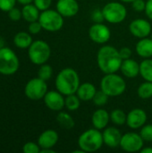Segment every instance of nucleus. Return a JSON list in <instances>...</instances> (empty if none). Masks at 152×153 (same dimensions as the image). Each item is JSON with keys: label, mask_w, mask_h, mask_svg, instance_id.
I'll return each instance as SVG.
<instances>
[{"label": "nucleus", "mask_w": 152, "mask_h": 153, "mask_svg": "<svg viewBox=\"0 0 152 153\" xmlns=\"http://www.w3.org/2000/svg\"><path fill=\"white\" fill-rule=\"evenodd\" d=\"M42 26L40 24L39 22L38 21H35V22H30V25H29V31L31 33V34H38L40 30H41Z\"/></svg>", "instance_id": "obj_37"}, {"label": "nucleus", "mask_w": 152, "mask_h": 153, "mask_svg": "<svg viewBox=\"0 0 152 153\" xmlns=\"http://www.w3.org/2000/svg\"><path fill=\"white\" fill-rule=\"evenodd\" d=\"M103 144L102 133L97 128H90L84 131L78 138V146L84 152H97Z\"/></svg>", "instance_id": "obj_3"}, {"label": "nucleus", "mask_w": 152, "mask_h": 153, "mask_svg": "<svg viewBox=\"0 0 152 153\" xmlns=\"http://www.w3.org/2000/svg\"><path fill=\"white\" fill-rule=\"evenodd\" d=\"M98 66L105 74L116 73L120 70L123 59L117 50L113 46H103L99 49L97 55Z\"/></svg>", "instance_id": "obj_1"}, {"label": "nucleus", "mask_w": 152, "mask_h": 153, "mask_svg": "<svg viewBox=\"0 0 152 153\" xmlns=\"http://www.w3.org/2000/svg\"><path fill=\"white\" fill-rule=\"evenodd\" d=\"M38 74L40 79H42L44 81H47L51 78V76L53 74V69L49 65L43 64V65H41Z\"/></svg>", "instance_id": "obj_30"}, {"label": "nucleus", "mask_w": 152, "mask_h": 153, "mask_svg": "<svg viewBox=\"0 0 152 153\" xmlns=\"http://www.w3.org/2000/svg\"><path fill=\"white\" fill-rule=\"evenodd\" d=\"M46 106L53 111H61L65 107V99L58 91H51L46 93L44 97Z\"/></svg>", "instance_id": "obj_13"}, {"label": "nucleus", "mask_w": 152, "mask_h": 153, "mask_svg": "<svg viewBox=\"0 0 152 153\" xmlns=\"http://www.w3.org/2000/svg\"><path fill=\"white\" fill-rule=\"evenodd\" d=\"M110 121V114L106 110L99 108L96 110L91 117V123L94 128L102 130L107 127Z\"/></svg>", "instance_id": "obj_18"}, {"label": "nucleus", "mask_w": 152, "mask_h": 153, "mask_svg": "<svg viewBox=\"0 0 152 153\" xmlns=\"http://www.w3.org/2000/svg\"><path fill=\"white\" fill-rule=\"evenodd\" d=\"M39 22L47 31H57L64 25V17L56 10H45L39 15Z\"/></svg>", "instance_id": "obj_7"}, {"label": "nucleus", "mask_w": 152, "mask_h": 153, "mask_svg": "<svg viewBox=\"0 0 152 153\" xmlns=\"http://www.w3.org/2000/svg\"><path fill=\"white\" fill-rule=\"evenodd\" d=\"M141 136L144 142H152V125H146L142 127Z\"/></svg>", "instance_id": "obj_31"}, {"label": "nucleus", "mask_w": 152, "mask_h": 153, "mask_svg": "<svg viewBox=\"0 0 152 153\" xmlns=\"http://www.w3.org/2000/svg\"><path fill=\"white\" fill-rule=\"evenodd\" d=\"M91 20L95 22V23H100L102 22L103 21H105V18H104V15H103V12H102V9H99V8H97L95 10L92 11L91 13Z\"/></svg>", "instance_id": "obj_33"}, {"label": "nucleus", "mask_w": 152, "mask_h": 153, "mask_svg": "<svg viewBox=\"0 0 152 153\" xmlns=\"http://www.w3.org/2000/svg\"><path fill=\"white\" fill-rule=\"evenodd\" d=\"M22 152L24 153H39L40 152V147L34 143H27L24 144Z\"/></svg>", "instance_id": "obj_32"}, {"label": "nucleus", "mask_w": 152, "mask_h": 153, "mask_svg": "<svg viewBox=\"0 0 152 153\" xmlns=\"http://www.w3.org/2000/svg\"><path fill=\"white\" fill-rule=\"evenodd\" d=\"M81 106V100L76 93L67 95L65 98V107L70 111L77 110Z\"/></svg>", "instance_id": "obj_28"}, {"label": "nucleus", "mask_w": 152, "mask_h": 153, "mask_svg": "<svg viewBox=\"0 0 152 153\" xmlns=\"http://www.w3.org/2000/svg\"><path fill=\"white\" fill-rule=\"evenodd\" d=\"M96 91H97L96 87L92 83L84 82L82 84H80L76 91V94L80 98L81 100L89 101V100H92Z\"/></svg>", "instance_id": "obj_21"}, {"label": "nucleus", "mask_w": 152, "mask_h": 153, "mask_svg": "<svg viewBox=\"0 0 152 153\" xmlns=\"http://www.w3.org/2000/svg\"><path fill=\"white\" fill-rule=\"evenodd\" d=\"M22 17L25 21L29 22H32L35 21H39V10L38 9V7L34 4H24L22 10Z\"/></svg>", "instance_id": "obj_22"}, {"label": "nucleus", "mask_w": 152, "mask_h": 153, "mask_svg": "<svg viewBox=\"0 0 152 153\" xmlns=\"http://www.w3.org/2000/svg\"><path fill=\"white\" fill-rule=\"evenodd\" d=\"M140 74L145 81L152 82V59L145 58L140 64Z\"/></svg>", "instance_id": "obj_24"}, {"label": "nucleus", "mask_w": 152, "mask_h": 153, "mask_svg": "<svg viewBox=\"0 0 152 153\" xmlns=\"http://www.w3.org/2000/svg\"><path fill=\"white\" fill-rule=\"evenodd\" d=\"M144 140L141 136V134L133 132H130L125 134L122 136L120 147L122 150L127 152H141L143 148Z\"/></svg>", "instance_id": "obj_10"}, {"label": "nucleus", "mask_w": 152, "mask_h": 153, "mask_svg": "<svg viewBox=\"0 0 152 153\" xmlns=\"http://www.w3.org/2000/svg\"><path fill=\"white\" fill-rule=\"evenodd\" d=\"M119 54L122 57L123 60H125V59H128V58H131V56H132V50L127 48V47H125V48H122L120 50H119Z\"/></svg>", "instance_id": "obj_39"}, {"label": "nucleus", "mask_w": 152, "mask_h": 153, "mask_svg": "<svg viewBox=\"0 0 152 153\" xmlns=\"http://www.w3.org/2000/svg\"><path fill=\"white\" fill-rule=\"evenodd\" d=\"M47 92V85L46 83V81L40 79L39 77L31 79L25 86V94L29 99L32 100L44 99Z\"/></svg>", "instance_id": "obj_9"}, {"label": "nucleus", "mask_w": 152, "mask_h": 153, "mask_svg": "<svg viewBox=\"0 0 152 153\" xmlns=\"http://www.w3.org/2000/svg\"><path fill=\"white\" fill-rule=\"evenodd\" d=\"M17 1L19 3H21L22 4H30L34 0H17Z\"/></svg>", "instance_id": "obj_43"}, {"label": "nucleus", "mask_w": 152, "mask_h": 153, "mask_svg": "<svg viewBox=\"0 0 152 153\" xmlns=\"http://www.w3.org/2000/svg\"><path fill=\"white\" fill-rule=\"evenodd\" d=\"M8 14H9V17H10V19H11L12 21H19V20L22 17V12H21L19 9L15 8V7L12 8V9L8 12Z\"/></svg>", "instance_id": "obj_38"}, {"label": "nucleus", "mask_w": 152, "mask_h": 153, "mask_svg": "<svg viewBox=\"0 0 152 153\" xmlns=\"http://www.w3.org/2000/svg\"><path fill=\"white\" fill-rule=\"evenodd\" d=\"M120 70L125 76L128 78H134L140 74V64L133 59L128 58L123 60Z\"/></svg>", "instance_id": "obj_19"}, {"label": "nucleus", "mask_w": 152, "mask_h": 153, "mask_svg": "<svg viewBox=\"0 0 152 153\" xmlns=\"http://www.w3.org/2000/svg\"><path fill=\"white\" fill-rule=\"evenodd\" d=\"M108 98L109 96L104 92L101 89L99 91H97L93 99H92V101L93 103L96 105V106H99V107H102V106H105L108 100Z\"/></svg>", "instance_id": "obj_29"}, {"label": "nucleus", "mask_w": 152, "mask_h": 153, "mask_svg": "<svg viewBox=\"0 0 152 153\" xmlns=\"http://www.w3.org/2000/svg\"><path fill=\"white\" fill-rule=\"evenodd\" d=\"M133 5V9L135 12L141 13L145 11V7H146V2L144 0H134L132 3Z\"/></svg>", "instance_id": "obj_36"}, {"label": "nucleus", "mask_w": 152, "mask_h": 153, "mask_svg": "<svg viewBox=\"0 0 152 153\" xmlns=\"http://www.w3.org/2000/svg\"><path fill=\"white\" fill-rule=\"evenodd\" d=\"M127 115L120 108L114 109L110 114V120L116 126H124L126 124Z\"/></svg>", "instance_id": "obj_26"}, {"label": "nucleus", "mask_w": 152, "mask_h": 153, "mask_svg": "<svg viewBox=\"0 0 152 153\" xmlns=\"http://www.w3.org/2000/svg\"><path fill=\"white\" fill-rule=\"evenodd\" d=\"M102 135H103L104 143L109 148L115 149L120 147V143L123 135L121 134V132L117 128L114 126L108 127L104 130Z\"/></svg>", "instance_id": "obj_16"}, {"label": "nucleus", "mask_w": 152, "mask_h": 153, "mask_svg": "<svg viewBox=\"0 0 152 153\" xmlns=\"http://www.w3.org/2000/svg\"><path fill=\"white\" fill-rule=\"evenodd\" d=\"M137 54L143 58H151L152 56V39L151 38L141 39L136 44Z\"/></svg>", "instance_id": "obj_20"}, {"label": "nucleus", "mask_w": 152, "mask_h": 153, "mask_svg": "<svg viewBox=\"0 0 152 153\" xmlns=\"http://www.w3.org/2000/svg\"><path fill=\"white\" fill-rule=\"evenodd\" d=\"M142 153H152V148L151 147H146V148H142L141 150Z\"/></svg>", "instance_id": "obj_41"}, {"label": "nucleus", "mask_w": 152, "mask_h": 153, "mask_svg": "<svg viewBox=\"0 0 152 153\" xmlns=\"http://www.w3.org/2000/svg\"><path fill=\"white\" fill-rule=\"evenodd\" d=\"M16 0H0V9L4 12H9L14 7Z\"/></svg>", "instance_id": "obj_35"}, {"label": "nucleus", "mask_w": 152, "mask_h": 153, "mask_svg": "<svg viewBox=\"0 0 152 153\" xmlns=\"http://www.w3.org/2000/svg\"><path fill=\"white\" fill-rule=\"evenodd\" d=\"M14 45L19 48H27L32 43V39L30 35L27 32H19L14 36L13 39Z\"/></svg>", "instance_id": "obj_23"}, {"label": "nucleus", "mask_w": 152, "mask_h": 153, "mask_svg": "<svg viewBox=\"0 0 152 153\" xmlns=\"http://www.w3.org/2000/svg\"><path fill=\"white\" fill-rule=\"evenodd\" d=\"M56 121L60 125V126L65 129H72L75 125L74 120L73 119L71 115L64 111H60L58 113V115L56 116Z\"/></svg>", "instance_id": "obj_25"}, {"label": "nucleus", "mask_w": 152, "mask_h": 153, "mask_svg": "<svg viewBox=\"0 0 152 153\" xmlns=\"http://www.w3.org/2000/svg\"><path fill=\"white\" fill-rule=\"evenodd\" d=\"M80 6L76 0H58L56 11L63 17H73L79 12Z\"/></svg>", "instance_id": "obj_15"}, {"label": "nucleus", "mask_w": 152, "mask_h": 153, "mask_svg": "<svg viewBox=\"0 0 152 153\" xmlns=\"http://www.w3.org/2000/svg\"><path fill=\"white\" fill-rule=\"evenodd\" d=\"M145 13L149 19L152 21V0H148L146 2V7H145Z\"/></svg>", "instance_id": "obj_40"}, {"label": "nucleus", "mask_w": 152, "mask_h": 153, "mask_svg": "<svg viewBox=\"0 0 152 153\" xmlns=\"http://www.w3.org/2000/svg\"><path fill=\"white\" fill-rule=\"evenodd\" d=\"M120 1L123 3H133L134 0H120Z\"/></svg>", "instance_id": "obj_44"}, {"label": "nucleus", "mask_w": 152, "mask_h": 153, "mask_svg": "<svg viewBox=\"0 0 152 153\" xmlns=\"http://www.w3.org/2000/svg\"><path fill=\"white\" fill-rule=\"evenodd\" d=\"M151 39H152V32H151Z\"/></svg>", "instance_id": "obj_45"}, {"label": "nucleus", "mask_w": 152, "mask_h": 153, "mask_svg": "<svg viewBox=\"0 0 152 153\" xmlns=\"http://www.w3.org/2000/svg\"><path fill=\"white\" fill-rule=\"evenodd\" d=\"M147 121V114L142 108H133L127 114L126 125L131 129L142 127Z\"/></svg>", "instance_id": "obj_14"}, {"label": "nucleus", "mask_w": 152, "mask_h": 153, "mask_svg": "<svg viewBox=\"0 0 152 153\" xmlns=\"http://www.w3.org/2000/svg\"><path fill=\"white\" fill-rule=\"evenodd\" d=\"M52 4V0H34V4L40 11H45L49 9Z\"/></svg>", "instance_id": "obj_34"}, {"label": "nucleus", "mask_w": 152, "mask_h": 153, "mask_svg": "<svg viewBox=\"0 0 152 153\" xmlns=\"http://www.w3.org/2000/svg\"><path fill=\"white\" fill-rule=\"evenodd\" d=\"M79 86V74L74 69L71 67H66L61 70L56 78V88L65 96L76 93Z\"/></svg>", "instance_id": "obj_2"}, {"label": "nucleus", "mask_w": 152, "mask_h": 153, "mask_svg": "<svg viewBox=\"0 0 152 153\" xmlns=\"http://www.w3.org/2000/svg\"><path fill=\"white\" fill-rule=\"evenodd\" d=\"M89 36L90 39L95 43L105 44L110 39L111 31L110 29L102 22L95 23L90 26L89 30Z\"/></svg>", "instance_id": "obj_11"}, {"label": "nucleus", "mask_w": 152, "mask_h": 153, "mask_svg": "<svg viewBox=\"0 0 152 153\" xmlns=\"http://www.w3.org/2000/svg\"><path fill=\"white\" fill-rule=\"evenodd\" d=\"M29 57L35 65H43L50 57L51 49L49 45L43 40H36L29 47Z\"/></svg>", "instance_id": "obj_5"}, {"label": "nucleus", "mask_w": 152, "mask_h": 153, "mask_svg": "<svg viewBox=\"0 0 152 153\" xmlns=\"http://www.w3.org/2000/svg\"><path fill=\"white\" fill-rule=\"evenodd\" d=\"M138 96L142 100H148L152 97V82H144L142 83L137 90Z\"/></svg>", "instance_id": "obj_27"}, {"label": "nucleus", "mask_w": 152, "mask_h": 153, "mask_svg": "<svg viewBox=\"0 0 152 153\" xmlns=\"http://www.w3.org/2000/svg\"><path fill=\"white\" fill-rule=\"evenodd\" d=\"M19 68V59L15 53L8 48H0V74L10 75L17 72Z\"/></svg>", "instance_id": "obj_6"}, {"label": "nucleus", "mask_w": 152, "mask_h": 153, "mask_svg": "<svg viewBox=\"0 0 152 153\" xmlns=\"http://www.w3.org/2000/svg\"><path fill=\"white\" fill-rule=\"evenodd\" d=\"M58 142V134L52 129L44 131L39 137L38 144L41 149H51Z\"/></svg>", "instance_id": "obj_17"}, {"label": "nucleus", "mask_w": 152, "mask_h": 153, "mask_svg": "<svg viewBox=\"0 0 152 153\" xmlns=\"http://www.w3.org/2000/svg\"><path fill=\"white\" fill-rule=\"evenodd\" d=\"M129 30L134 37L143 39L151 33V24L147 20L136 19L130 23Z\"/></svg>", "instance_id": "obj_12"}, {"label": "nucleus", "mask_w": 152, "mask_h": 153, "mask_svg": "<svg viewBox=\"0 0 152 153\" xmlns=\"http://www.w3.org/2000/svg\"><path fill=\"white\" fill-rule=\"evenodd\" d=\"M100 89L109 97H117L125 91L126 83L123 77L116 73L107 74L101 79Z\"/></svg>", "instance_id": "obj_4"}, {"label": "nucleus", "mask_w": 152, "mask_h": 153, "mask_svg": "<svg viewBox=\"0 0 152 153\" xmlns=\"http://www.w3.org/2000/svg\"><path fill=\"white\" fill-rule=\"evenodd\" d=\"M40 153H56V151L51 149H41L40 150Z\"/></svg>", "instance_id": "obj_42"}, {"label": "nucleus", "mask_w": 152, "mask_h": 153, "mask_svg": "<svg viewBox=\"0 0 152 153\" xmlns=\"http://www.w3.org/2000/svg\"><path fill=\"white\" fill-rule=\"evenodd\" d=\"M105 21L109 23H120L124 22L127 16V10L125 6L118 2L108 3L102 8Z\"/></svg>", "instance_id": "obj_8"}]
</instances>
